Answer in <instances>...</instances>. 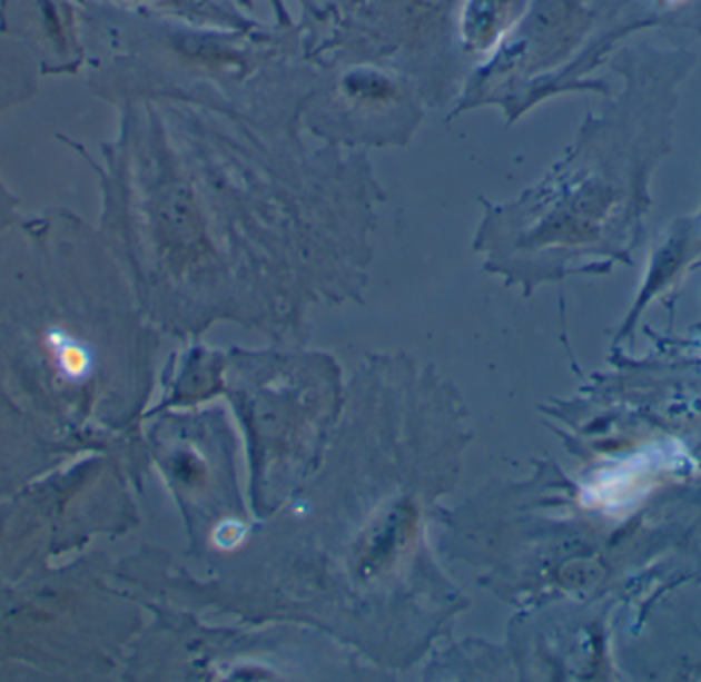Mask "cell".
<instances>
[{
  "instance_id": "obj_2",
  "label": "cell",
  "mask_w": 701,
  "mask_h": 682,
  "mask_svg": "<svg viewBox=\"0 0 701 682\" xmlns=\"http://www.w3.org/2000/svg\"><path fill=\"white\" fill-rule=\"evenodd\" d=\"M245 535H247L245 525H240L236 521H228V523H221L216 528V543L224 550H230V547H236L240 541L245 540Z\"/></svg>"
},
{
  "instance_id": "obj_1",
  "label": "cell",
  "mask_w": 701,
  "mask_h": 682,
  "mask_svg": "<svg viewBox=\"0 0 701 682\" xmlns=\"http://www.w3.org/2000/svg\"><path fill=\"white\" fill-rule=\"evenodd\" d=\"M48 345L52 350L53 360L60 367V374L68 382H85L92 372L91 353L78 343L75 336L53 328L48 335Z\"/></svg>"
}]
</instances>
